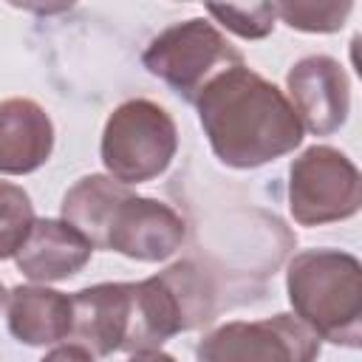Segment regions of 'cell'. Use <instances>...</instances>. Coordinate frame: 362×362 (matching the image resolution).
Instances as JSON below:
<instances>
[{
  "mask_svg": "<svg viewBox=\"0 0 362 362\" xmlns=\"http://www.w3.org/2000/svg\"><path fill=\"white\" fill-rule=\"evenodd\" d=\"M195 107L215 156L238 170L274 161L303 141L286 93L243 62L209 79Z\"/></svg>",
  "mask_w": 362,
  "mask_h": 362,
  "instance_id": "6da1fadb",
  "label": "cell"
},
{
  "mask_svg": "<svg viewBox=\"0 0 362 362\" xmlns=\"http://www.w3.org/2000/svg\"><path fill=\"white\" fill-rule=\"evenodd\" d=\"M62 221L82 232L93 249L133 260H164L187 235L184 218L170 204L133 195L107 175L79 178L62 198Z\"/></svg>",
  "mask_w": 362,
  "mask_h": 362,
  "instance_id": "7a4b0ae2",
  "label": "cell"
},
{
  "mask_svg": "<svg viewBox=\"0 0 362 362\" xmlns=\"http://www.w3.org/2000/svg\"><path fill=\"white\" fill-rule=\"evenodd\" d=\"M288 300L294 314L320 339L359 348L362 269L359 260L337 249H308L288 263Z\"/></svg>",
  "mask_w": 362,
  "mask_h": 362,
  "instance_id": "3957f363",
  "label": "cell"
},
{
  "mask_svg": "<svg viewBox=\"0 0 362 362\" xmlns=\"http://www.w3.org/2000/svg\"><path fill=\"white\" fill-rule=\"evenodd\" d=\"M215 317V288L192 263L181 260L170 269L130 283V354L158 351L181 331L206 325Z\"/></svg>",
  "mask_w": 362,
  "mask_h": 362,
  "instance_id": "277c9868",
  "label": "cell"
},
{
  "mask_svg": "<svg viewBox=\"0 0 362 362\" xmlns=\"http://www.w3.org/2000/svg\"><path fill=\"white\" fill-rule=\"evenodd\" d=\"M178 150V130L173 116L150 102L130 99L122 102L102 133V161L113 181L141 184L161 175Z\"/></svg>",
  "mask_w": 362,
  "mask_h": 362,
  "instance_id": "5b68a950",
  "label": "cell"
},
{
  "mask_svg": "<svg viewBox=\"0 0 362 362\" xmlns=\"http://www.w3.org/2000/svg\"><path fill=\"white\" fill-rule=\"evenodd\" d=\"M144 68L195 105L209 79L240 65V51L206 20L192 17L164 28L141 54Z\"/></svg>",
  "mask_w": 362,
  "mask_h": 362,
  "instance_id": "8992f818",
  "label": "cell"
},
{
  "mask_svg": "<svg viewBox=\"0 0 362 362\" xmlns=\"http://www.w3.org/2000/svg\"><path fill=\"white\" fill-rule=\"evenodd\" d=\"M317 356L320 337L288 314L226 322L195 351V362H314Z\"/></svg>",
  "mask_w": 362,
  "mask_h": 362,
  "instance_id": "52a82bcc",
  "label": "cell"
},
{
  "mask_svg": "<svg viewBox=\"0 0 362 362\" xmlns=\"http://www.w3.org/2000/svg\"><path fill=\"white\" fill-rule=\"evenodd\" d=\"M288 206L297 223L317 226L356 215L362 204L359 173L334 147H308L288 173Z\"/></svg>",
  "mask_w": 362,
  "mask_h": 362,
  "instance_id": "ba28073f",
  "label": "cell"
},
{
  "mask_svg": "<svg viewBox=\"0 0 362 362\" xmlns=\"http://www.w3.org/2000/svg\"><path fill=\"white\" fill-rule=\"evenodd\" d=\"M288 102L303 124V130H311L317 136H328L339 130L348 119L351 107V88L342 65L331 57H305L300 59L288 76Z\"/></svg>",
  "mask_w": 362,
  "mask_h": 362,
  "instance_id": "9c48e42d",
  "label": "cell"
},
{
  "mask_svg": "<svg viewBox=\"0 0 362 362\" xmlns=\"http://www.w3.org/2000/svg\"><path fill=\"white\" fill-rule=\"evenodd\" d=\"M76 345L96 356L127 348L130 337V283H99L71 297V334Z\"/></svg>",
  "mask_w": 362,
  "mask_h": 362,
  "instance_id": "30bf717a",
  "label": "cell"
},
{
  "mask_svg": "<svg viewBox=\"0 0 362 362\" xmlns=\"http://www.w3.org/2000/svg\"><path fill=\"white\" fill-rule=\"evenodd\" d=\"M54 147V124L31 99L0 102V173L25 175L42 167Z\"/></svg>",
  "mask_w": 362,
  "mask_h": 362,
  "instance_id": "8fae6325",
  "label": "cell"
},
{
  "mask_svg": "<svg viewBox=\"0 0 362 362\" xmlns=\"http://www.w3.org/2000/svg\"><path fill=\"white\" fill-rule=\"evenodd\" d=\"M90 240L65 221H34L25 243L20 246L17 269L31 280H65L90 260Z\"/></svg>",
  "mask_w": 362,
  "mask_h": 362,
  "instance_id": "7c38bea8",
  "label": "cell"
},
{
  "mask_svg": "<svg viewBox=\"0 0 362 362\" xmlns=\"http://www.w3.org/2000/svg\"><path fill=\"white\" fill-rule=\"evenodd\" d=\"M8 331L25 345H51L65 339L71 334V297L40 286L11 288Z\"/></svg>",
  "mask_w": 362,
  "mask_h": 362,
  "instance_id": "4fadbf2b",
  "label": "cell"
},
{
  "mask_svg": "<svg viewBox=\"0 0 362 362\" xmlns=\"http://www.w3.org/2000/svg\"><path fill=\"white\" fill-rule=\"evenodd\" d=\"M34 226V206L23 187L0 181V260L20 252Z\"/></svg>",
  "mask_w": 362,
  "mask_h": 362,
  "instance_id": "5bb4252c",
  "label": "cell"
},
{
  "mask_svg": "<svg viewBox=\"0 0 362 362\" xmlns=\"http://www.w3.org/2000/svg\"><path fill=\"white\" fill-rule=\"evenodd\" d=\"M354 3H274L277 17L297 31H339L345 17L351 14Z\"/></svg>",
  "mask_w": 362,
  "mask_h": 362,
  "instance_id": "9a60e30c",
  "label": "cell"
},
{
  "mask_svg": "<svg viewBox=\"0 0 362 362\" xmlns=\"http://www.w3.org/2000/svg\"><path fill=\"white\" fill-rule=\"evenodd\" d=\"M206 11L229 31H235L243 40H260L274 28V3H257V6H206Z\"/></svg>",
  "mask_w": 362,
  "mask_h": 362,
  "instance_id": "2e32d148",
  "label": "cell"
},
{
  "mask_svg": "<svg viewBox=\"0 0 362 362\" xmlns=\"http://www.w3.org/2000/svg\"><path fill=\"white\" fill-rule=\"evenodd\" d=\"M42 362H93V354H90L88 348L71 342V345H59V348H54Z\"/></svg>",
  "mask_w": 362,
  "mask_h": 362,
  "instance_id": "e0dca14e",
  "label": "cell"
},
{
  "mask_svg": "<svg viewBox=\"0 0 362 362\" xmlns=\"http://www.w3.org/2000/svg\"><path fill=\"white\" fill-rule=\"evenodd\" d=\"M127 362H175V359L170 354H161V351H139Z\"/></svg>",
  "mask_w": 362,
  "mask_h": 362,
  "instance_id": "ac0fdd59",
  "label": "cell"
},
{
  "mask_svg": "<svg viewBox=\"0 0 362 362\" xmlns=\"http://www.w3.org/2000/svg\"><path fill=\"white\" fill-rule=\"evenodd\" d=\"M3 303H6V288L0 286V308H3Z\"/></svg>",
  "mask_w": 362,
  "mask_h": 362,
  "instance_id": "d6986e66",
  "label": "cell"
}]
</instances>
